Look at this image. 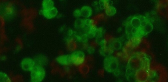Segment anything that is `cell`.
<instances>
[{"mask_svg":"<svg viewBox=\"0 0 168 82\" xmlns=\"http://www.w3.org/2000/svg\"><path fill=\"white\" fill-rule=\"evenodd\" d=\"M73 34V31L72 30H69L68 31V35L69 36L72 35Z\"/></svg>","mask_w":168,"mask_h":82,"instance_id":"obj_20","label":"cell"},{"mask_svg":"<svg viewBox=\"0 0 168 82\" xmlns=\"http://www.w3.org/2000/svg\"><path fill=\"white\" fill-rule=\"evenodd\" d=\"M42 14L45 18L47 19L54 18L56 16L58 13V10L56 7H53L51 9H48V10H42Z\"/></svg>","mask_w":168,"mask_h":82,"instance_id":"obj_6","label":"cell"},{"mask_svg":"<svg viewBox=\"0 0 168 82\" xmlns=\"http://www.w3.org/2000/svg\"><path fill=\"white\" fill-rule=\"evenodd\" d=\"M54 3L51 0H44L42 2V10H48L53 8Z\"/></svg>","mask_w":168,"mask_h":82,"instance_id":"obj_11","label":"cell"},{"mask_svg":"<svg viewBox=\"0 0 168 82\" xmlns=\"http://www.w3.org/2000/svg\"><path fill=\"white\" fill-rule=\"evenodd\" d=\"M73 15L76 17H79L80 16H81L80 10H79V9H76V10H75L74 11Z\"/></svg>","mask_w":168,"mask_h":82,"instance_id":"obj_19","label":"cell"},{"mask_svg":"<svg viewBox=\"0 0 168 82\" xmlns=\"http://www.w3.org/2000/svg\"><path fill=\"white\" fill-rule=\"evenodd\" d=\"M132 41L135 44H139L141 42V38L137 37H133L131 38Z\"/></svg>","mask_w":168,"mask_h":82,"instance_id":"obj_18","label":"cell"},{"mask_svg":"<svg viewBox=\"0 0 168 82\" xmlns=\"http://www.w3.org/2000/svg\"><path fill=\"white\" fill-rule=\"evenodd\" d=\"M153 30V25L149 20L143 15H136L127 22L126 32L128 37L142 38Z\"/></svg>","mask_w":168,"mask_h":82,"instance_id":"obj_1","label":"cell"},{"mask_svg":"<svg viewBox=\"0 0 168 82\" xmlns=\"http://www.w3.org/2000/svg\"><path fill=\"white\" fill-rule=\"evenodd\" d=\"M11 82L10 79L6 73L0 72V82Z\"/></svg>","mask_w":168,"mask_h":82,"instance_id":"obj_17","label":"cell"},{"mask_svg":"<svg viewBox=\"0 0 168 82\" xmlns=\"http://www.w3.org/2000/svg\"><path fill=\"white\" fill-rule=\"evenodd\" d=\"M80 11L81 16L85 17V18H88V17L91 16L92 13L91 7H88V6L83 7L81 9Z\"/></svg>","mask_w":168,"mask_h":82,"instance_id":"obj_8","label":"cell"},{"mask_svg":"<svg viewBox=\"0 0 168 82\" xmlns=\"http://www.w3.org/2000/svg\"><path fill=\"white\" fill-rule=\"evenodd\" d=\"M72 63L76 66H79L84 63L85 60V56L84 53L81 51L74 52L70 56Z\"/></svg>","mask_w":168,"mask_h":82,"instance_id":"obj_4","label":"cell"},{"mask_svg":"<svg viewBox=\"0 0 168 82\" xmlns=\"http://www.w3.org/2000/svg\"><path fill=\"white\" fill-rule=\"evenodd\" d=\"M104 32L103 29L102 28H99L97 29V30L96 34V40L98 43L100 42L102 40H103V36Z\"/></svg>","mask_w":168,"mask_h":82,"instance_id":"obj_14","label":"cell"},{"mask_svg":"<svg viewBox=\"0 0 168 82\" xmlns=\"http://www.w3.org/2000/svg\"><path fill=\"white\" fill-rule=\"evenodd\" d=\"M104 66L107 72H114L118 68L119 62L117 59L114 56H106L104 61Z\"/></svg>","mask_w":168,"mask_h":82,"instance_id":"obj_2","label":"cell"},{"mask_svg":"<svg viewBox=\"0 0 168 82\" xmlns=\"http://www.w3.org/2000/svg\"><path fill=\"white\" fill-rule=\"evenodd\" d=\"M116 12V9L114 7H110L106 9V13L108 16H112L115 15Z\"/></svg>","mask_w":168,"mask_h":82,"instance_id":"obj_16","label":"cell"},{"mask_svg":"<svg viewBox=\"0 0 168 82\" xmlns=\"http://www.w3.org/2000/svg\"><path fill=\"white\" fill-rule=\"evenodd\" d=\"M59 64L62 65H68L72 63L71 57L69 55H62L56 59Z\"/></svg>","mask_w":168,"mask_h":82,"instance_id":"obj_7","label":"cell"},{"mask_svg":"<svg viewBox=\"0 0 168 82\" xmlns=\"http://www.w3.org/2000/svg\"><path fill=\"white\" fill-rule=\"evenodd\" d=\"M110 47L112 48L113 50H118L121 49V44L120 41H114L112 42Z\"/></svg>","mask_w":168,"mask_h":82,"instance_id":"obj_15","label":"cell"},{"mask_svg":"<svg viewBox=\"0 0 168 82\" xmlns=\"http://www.w3.org/2000/svg\"><path fill=\"white\" fill-rule=\"evenodd\" d=\"M97 30V28L91 26L85 33L86 34L88 37L92 38L95 37L96 36Z\"/></svg>","mask_w":168,"mask_h":82,"instance_id":"obj_12","label":"cell"},{"mask_svg":"<svg viewBox=\"0 0 168 82\" xmlns=\"http://www.w3.org/2000/svg\"><path fill=\"white\" fill-rule=\"evenodd\" d=\"M45 75V71L42 66H35L32 70L31 73V81L33 82H41L43 80Z\"/></svg>","mask_w":168,"mask_h":82,"instance_id":"obj_3","label":"cell"},{"mask_svg":"<svg viewBox=\"0 0 168 82\" xmlns=\"http://www.w3.org/2000/svg\"><path fill=\"white\" fill-rule=\"evenodd\" d=\"M35 62L31 58H25L22 60L21 63V66L23 70L25 71H30L33 69L35 66Z\"/></svg>","mask_w":168,"mask_h":82,"instance_id":"obj_5","label":"cell"},{"mask_svg":"<svg viewBox=\"0 0 168 82\" xmlns=\"http://www.w3.org/2000/svg\"><path fill=\"white\" fill-rule=\"evenodd\" d=\"M85 26V19H77L75 21V27L77 29H82Z\"/></svg>","mask_w":168,"mask_h":82,"instance_id":"obj_13","label":"cell"},{"mask_svg":"<svg viewBox=\"0 0 168 82\" xmlns=\"http://www.w3.org/2000/svg\"><path fill=\"white\" fill-rule=\"evenodd\" d=\"M113 51L112 48L110 47H101L100 50V53L101 54L104 56H110L111 54L113 53Z\"/></svg>","mask_w":168,"mask_h":82,"instance_id":"obj_10","label":"cell"},{"mask_svg":"<svg viewBox=\"0 0 168 82\" xmlns=\"http://www.w3.org/2000/svg\"><path fill=\"white\" fill-rule=\"evenodd\" d=\"M34 61L35 64H37V66H42L46 65L47 63V59L45 56H39L36 57Z\"/></svg>","mask_w":168,"mask_h":82,"instance_id":"obj_9","label":"cell"}]
</instances>
